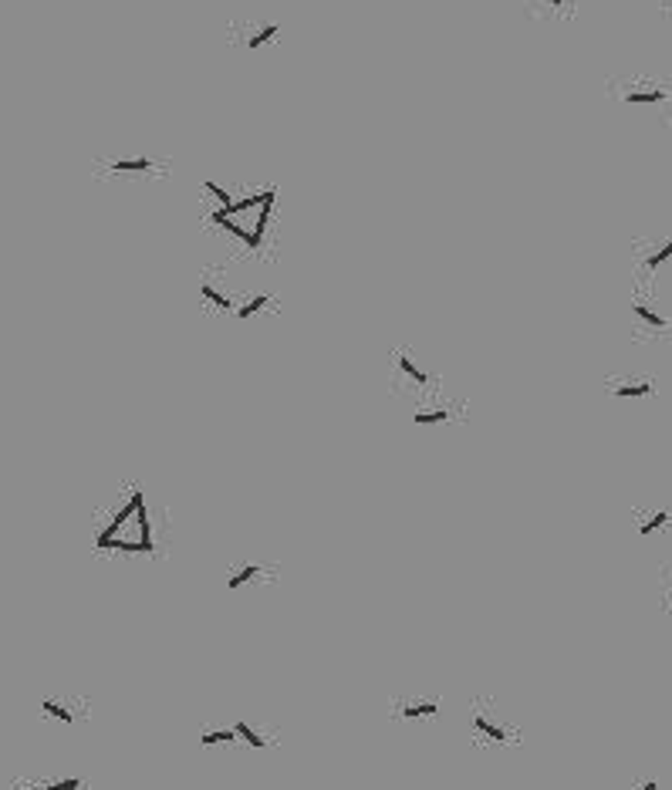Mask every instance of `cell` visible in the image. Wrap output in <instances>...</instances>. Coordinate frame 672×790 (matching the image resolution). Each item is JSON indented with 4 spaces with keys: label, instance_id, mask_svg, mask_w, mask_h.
I'll return each mask as SVG.
<instances>
[{
    "label": "cell",
    "instance_id": "cell-1",
    "mask_svg": "<svg viewBox=\"0 0 672 790\" xmlns=\"http://www.w3.org/2000/svg\"><path fill=\"white\" fill-rule=\"evenodd\" d=\"M95 547L102 551H126V554H153V520L146 507V493L135 490L132 500L119 510L108 527L95 537Z\"/></svg>",
    "mask_w": 672,
    "mask_h": 790
},
{
    "label": "cell",
    "instance_id": "cell-2",
    "mask_svg": "<svg viewBox=\"0 0 672 790\" xmlns=\"http://www.w3.org/2000/svg\"><path fill=\"white\" fill-rule=\"evenodd\" d=\"M274 200L277 193L274 189H260V193H250L243 200H233V206L227 209H216L213 213V223L233 233L236 240H243L250 250H257L264 243V233H267V223H270V209H274Z\"/></svg>",
    "mask_w": 672,
    "mask_h": 790
},
{
    "label": "cell",
    "instance_id": "cell-3",
    "mask_svg": "<svg viewBox=\"0 0 672 790\" xmlns=\"http://www.w3.org/2000/svg\"><path fill=\"white\" fill-rule=\"evenodd\" d=\"M395 713L402 716V719H429V716H440V703L436 699H409Z\"/></svg>",
    "mask_w": 672,
    "mask_h": 790
},
{
    "label": "cell",
    "instance_id": "cell-4",
    "mask_svg": "<svg viewBox=\"0 0 672 790\" xmlns=\"http://www.w3.org/2000/svg\"><path fill=\"white\" fill-rule=\"evenodd\" d=\"M473 730H476V733H483L487 739H497V743H503V739H507L503 723H493L483 710H476V713H473Z\"/></svg>",
    "mask_w": 672,
    "mask_h": 790
},
{
    "label": "cell",
    "instance_id": "cell-5",
    "mask_svg": "<svg viewBox=\"0 0 672 790\" xmlns=\"http://www.w3.org/2000/svg\"><path fill=\"white\" fill-rule=\"evenodd\" d=\"M655 385L652 382H621V385H612V395L615 399H642V395H652Z\"/></svg>",
    "mask_w": 672,
    "mask_h": 790
},
{
    "label": "cell",
    "instance_id": "cell-6",
    "mask_svg": "<svg viewBox=\"0 0 672 790\" xmlns=\"http://www.w3.org/2000/svg\"><path fill=\"white\" fill-rule=\"evenodd\" d=\"M233 733H236V739H243V743L254 746V750H264V746H267V739L260 737V730H254L247 719H236V723H233Z\"/></svg>",
    "mask_w": 672,
    "mask_h": 790
},
{
    "label": "cell",
    "instance_id": "cell-7",
    "mask_svg": "<svg viewBox=\"0 0 672 790\" xmlns=\"http://www.w3.org/2000/svg\"><path fill=\"white\" fill-rule=\"evenodd\" d=\"M395 365H399V372H402L406 379H413V382H419V385H429V372H422L409 355H399L395 358Z\"/></svg>",
    "mask_w": 672,
    "mask_h": 790
},
{
    "label": "cell",
    "instance_id": "cell-8",
    "mask_svg": "<svg viewBox=\"0 0 672 790\" xmlns=\"http://www.w3.org/2000/svg\"><path fill=\"white\" fill-rule=\"evenodd\" d=\"M41 713H48L58 723H75V713L64 703H58V699H41Z\"/></svg>",
    "mask_w": 672,
    "mask_h": 790
},
{
    "label": "cell",
    "instance_id": "cell-9",
    "mask_svg": "<svg viewBox=\"0 0 672 790\" xmlns=\"http://www.w3.org/2000/svg\"><path fill=\"white\" fill-rule=\"evenodd\" d=\"M200 294L207 298L209 304H216V307H220V311H236V307H233V298H227L223 291H216L213 284H203V287H200Z\"/></svg>",
    "mask_w": 672,
    "mask_h": 790
},
{
    "label": "cell",
    "instance_id": "cell-10",
    "mask_svg": "<svg viewBox=\"0 0 672 790\" xmlns=\"http://www.w3.org/2000/svg\"><path fill=\"white\" fill-rule=\"evenodd\" d=\"M625 102L628 105H659V102H666V92H662V88H655V92H628Z\"/></svg>",
    "mask_w": 672,
    "mask_h": 790
},
{
    "label": "cell",
    "instance_id": "cell-11",
    "mask_svg": "<svg viewBox=\"0 0 672 790\" xmlns=\"http://www.w3.org/2000/svg\"><path fill=\"white\" fill-rule=\"evenodd\" d=\"M257 574H260L257 564H243L236 574H230V591H236V587H243V585H250V581H257Z\"/></svg>",
    "mask_w": 672,
    "mask_h": 790
},
{
    "label": "cell",
    "instance_id": "cell-12",
    "mask_svg": "<svg viewBox=\"0 0 672 790\" xmlns=\"http://www.w3.org/2000/svg\"><path fill=\"white\" fill-rule=\"evenodd\" d=\"M413 419H415V426H440V422L449 419V412L446 409H426V412H415Z\"/></svg>",
    "mask_w": 672,
    "mask_h": 790
},
{
    "label": "cell",
    "instance_id": "cell-13",
    "mask_svg": "<svg viewBox=\"0 0 672 790\" xmlns=\"http://www.w3.org/2000/svg\"><path fill=\"white\" fill-rule=\"evenodd\" d=\"M264 304H270V294H257V298H250L247 304H240V307H236V318H240V321H247V318H254Z\"/></svg>",
    "mask_w": 672,
    "mask_h": 790
},
{
    "label": "cell",
    "instance_id": "cell-14",
    "mask_svg": "<svg viewBox=\"0 0 672 790\" xmlns=\"http://www.w3.org/2000/svg\"><path fill=\"white\" fill-rule=\"evenodd\" d=\"M112 169L115 173H146V169H153V162L149 159H119V162H112Z\"/></svg>",
    "mask_w": 672,
    "mask_h": 790
},
{
    "label": "cell",
    "instance_id": "cell-15",
    "mask_svg": "<svg viewBox=\"0 0 672 790\" xmlns=\"http://www.w3.org/2000/svg\"><path fill=\"white\" fill-rule=\"evenodd\" d=\"M632 311H635V318H642L648 328H666V318L662 314H655L648 304H632Z\"/></svg>",
    "mask_w": 672,
    "mask_h": 790
},
{
    "label": "cell",
    "instance_id": "cell-16",
    "mask_svg": "<svg viewBox=\"0 0 672 790\" xmlns=\"http://www.w3.org/2000/svg\"><path fill=\"white\" fill-rule=\"evenodd\" d=\"M666 260H672V240H666V243H662V247H659L655 254H648V257H646V271H659V267H662Z\"/></svg>",
    "mask_w": 672,
    "mask_h": 790
},
{
    "label": "cell",
    "instance_id": "cell-17",
    "mask_svg": "<svg viewBox=\"0 0 672 790\" xmlns=\"http://www.w3.org/2000/svg\"><path fill=\"white\" fill-rule=\"evenodd\" d=\"M220 743H236V733H233V726H227V730H209V733H203V746H220Z\"/></svg>",
    "mask_w": 672,
    "mask_h": 790
},
{
    "label": "cell",
    "instance_id": "cell-18",
    "mask_svg": "<svg viewBox=\"0 0 672 790\" xmlns=\"http://www.w3.org/2000/svg\"><path fill=\"white\" fill-rule=\"evenodd\" d=\"M277 34H281V27H277V24H264L257 34L247 41V48H264V44H267V41H274Z\"/></svg>",
    "mask_w": 672,
    "mask_h": 790
},
{
    "label": "cell",
    "instance_id": "cell-19",
    "mask_svg": "<svg viewBox=\"0 0 672 790\" xmlns=\"http://www.w3.org/2000/svg\"><path fill=\"white\" fill-rule=\"evenodd\" d=\"M203 189H207V193L213 196V200H216V203H220V209H227V206H233L230 193H227V189H223L220 182H213V179H207V182H203Z\"/></svg>",
    "mask_w": 672,
    "mask_h": 790
},
{
    "label": "cell",
    "instance_id": "cell-20",
    "mask_svg": "<svg viewBox=\"0 0 672 790\" xmlns=\"http://www.w3.org/2000/svg\"><path fill=\"white\" fill-rule=\"evenodd\" d=\"M666 520H669V513H666V510H659V513H652V517H648L646 524H642V527H639V534H642V537L655 534V531H659V527H666Z\"/></svg>",
    "mask_w": 672,
    "mask_h": 790
},
{
    "label": "cell",
    "instance_id": "cell-21",
    "mask_svg": "<svg viewBox=\"0 0 672 790\" xmlns=\"http://www.w3.org/2000/svg\"><path fill=\"white\" fill-rule=\"evenodd\" d=\"M78 787H81V780H78V777H68V780H54V784L37 787V790H78Z\"/></svg>",
    "mask_w": 672,
    "mask_h": 790
},
{
    "label": "cell",
    "instance_id": "cell-22",
    "mask_svg": "<svg viewBox=\"0 0 672 790\" xmlns=\"http://www.w3.org/2000/svg\"><path fill=\"white\" fill-rule=\"evenodd\" d=\"M632 790H659V784L655 780H642V784H635Z\"/></svg>",
    "mask_w": 672,
    "mask_h": 790
},
{
    "label": "cell",
    "instance_id": "cell-23",
    "mask_svg": "<svg viewBox=\"0 0 672 790\" xmlns=\"http://www.w3.org/2000/svg\"><path fill=\"white\" fill-rule=\"evenodd\" d=\"M547 3H551V7H561V3H565V0H547Z\"/></svg>",
    "mask_w": 672,
    "mask_h": 790
}]
</instances>
